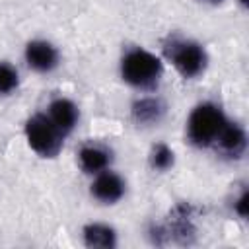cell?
Masks as SVG:
<instances>
[{"label": "cell", "mask_w": 249, "mask_h": 249, "mask_svg": "<svg viewBox=\"0 0 249 249\" xmlns=\"http://www.w3.org/2000/svg\"><path fill=\"white\" fill-rule=\"evenodd\" d=\"M161 62L156 54L136 47L124 53L123 60H121V76L126 84L140 88V89H148L154 88L160 78H161Z\"/></svg>", "instance_id": "cell-1"}, {"label": "cell", "mask_w": 249, "mask_h": 249, "mask_svg": "<svg viewBox=\"0 0 249 249\" xmlns=\"http://www.w3.org/2000/svg\"><path fill=\"white\" fill-rule=\"evenodd\" d=\"M228 123L224 111L214 103H200L196 105L187 121V136L191 144L198 148L214 146L218 134L222 132L224 124Z\"/></svg>", "instance_id": "cell-2"}, {"label": "cell", "mask_w": 249, "mask_h": 249, "mask_svg": "<svg viewBox=\"0 0 249 249\" xmlns=\"http://www.w3.org/2000/svg\"><path fill=\"white\" fill-rule=\"evenodd\" d=\"M165 54L183 78H196L206 68V53L195 41L173 37L165 45Z\"/></svg>", "instance_id": "cell-3"}, {"label": "cell", "mask_w": 249, "mask_h": 249, "mask_svg": "<svg viewBox=\"0 0 249 249\" xmlns=\"http://www.w3.org/2000/svg\"><path fill=\"white\" fill-rule=\"evenodd\" d=\"M25 138L33 152L43 158H54L62 148V134L43 113H37L25 123Z\"/></svg>", "instance_id": "cell-4"}, {"label": "cell", "mask_w": 249, "mask_h": 249, "mask_svg": "<svg viewBox=\"0 0 249 249\" xmlns=\"http://www.w3.org/2000/svg\"><path fill=\"white\" fill-rule=\"evenodd\" d=\"M25 62L35 72H51L58 64V51L49 41H31L25 47Z\"/></svg>", "instance_id": "cell-5"}, {"label": "cell", "mask_w": 249, "mask_h": 249, "mask_svg": "<svg viewBox=\"0 0 249 249\" xmlns=\"http://www.w3.org/2000/svg\"><path fill=\"white\" fill-rule=\"evenodd\" d=\"M91 195L103 204H113L124 195V181L117 173L105 169L97 173L95 181L91 183Z\"/></svg>", "instance_id": "cell-6"}, {"label": "cell", "mask_w": 249, "mask_h": 249, "mask_svg": "<svg viewBox=\"0 0 249 249\" xmlns=\"http://www.w3.org/2000/svg\"><path fill=\"white\" fill-rule=\"evenodd\" d=\"M214 146L228 158H241V154L245 152L247 148V138H245V132L239 124L235 123H226L222 132L218 134Z\"/></svg>", "instance_id": "cell-7"}, {"label": "cell", "mask_w": 249, "mask_h": 249, "mask_svg": "<svg viewBox=\"0 0 249 249\" xmlns=\"http://www.w3.org/2000/svg\"><path fill=\"white\" fill-rule=\"evenodd\" d=\"M47 117L58 128V132L62 136H66L68 132L74 130V126L78 123V109H76V105L70 99L58 97V99H54L49 105V115Z\"/></svg>", "instance_id": "cell-8"}, {"label": "cell", "mask_w": 249, "mask_h": 249, "mask_svg": "<svg viewBox=\"0 0 249 249\" xmlns=\"http://www.w3.org/2000/svg\"><path fill=\"white\" fill-rule=\"evenodd\" d=\"M130 113L138 124H156L165 115V103L160 97H140L132 103Z\"/></svg>", "instance_id": "cell-9"}, {"label": "cell", "mask_w": 249, "mask_h": 249, "mask_svg": "<svg viewBox=\"0 0 249 249\" xmlns=\"http://www.w3.org/2000/svg\"><path fill=\"white\" fill-rule=\"evenodd\" d=\"M78 161H80V167L86 171V173H101L109 167L111 163V152L103 146H97V144H88L80 150L78 154Z\"/></svg>", "instance_id": "cell-10"}, {"label": "cell", "mask_w": 249, "mask_h": 249, "mask_svg": "<svg viewBox=\"0 0 249 249\" xmlns=\"http://www.w3.org/2000/svg\"><path fill=\"white\" fill-rule=\"evenodd\" d=\"M84 243L91 249H111L117 245V233L105 224H88L82 231Z\"/></svg>", "instance_id": "cell-11"}, {"label": "cell", "mask_w": 249, "mask_h": 249, "mask_svg": "<svg viewBox=\"0 0 249 249\" xmlns=\"http://www.w3.org/2000/svg\"><path fill=\"white\" fill-rule=\"evenodd\" d=\"M173 160H175L173 150L167 144H156L150 150V165H152V169L167 171L173 165Z\"/></svg>", "instance_id": "cell-12"}, {"label": "cell", "mask_w": 249, "mask_h": 249, "mask_svg": "<svg viewBox=\"0 0 249 249\" xmlns=\"http://www.w3.org/2000/svg\"><path fill=\"white\" fill-rule=\"evenodd\" d=\"M19 84V76L18 70L8 64V62H0V95H10Z\"/></svg>", "instance_id": "cell-13"}, {"label": "cell", "mask_w": 249, "mask_h": 249, "mask_svg": "<svg viewBox=\"0 0 249 249\" xmlns=\"http://www.w3.org/2000/svg\"><path fill=\"white\" fill-rule=\"evenodd\" d=\"M233 208H235V212H237L241 218L247 216V208H249V195H247V191H243V193L239 195V198L235 200Z\"/></svg>", "instance_id": "cell-14"}, {"label": "cell", "mask_w": 249, "mask_h": 249, "mask_svg": "<svg viewBox=\"0 0 249 249\" xmlns=\"http://www.w3.org/2000/svg\"><path fill=\"white\" fill-rule=\"evenodd\" d=\"M239 2H241V4H247V0H239Z\"/></svg>", "instance_id": "cell-15"}, {"label": "cell", "mask_w": 249, "mask_h": 249, "mask_svg": "<svg viewBox=\"0 0 249 249\" xmlns=\"http://www.w3.org/2000/svg\"><path fill=\"white\" fill-rule=\"evenodd\" d=\"M210 2H222V0H210Z\"/></svg>", "instance_id": "cell-16"}]
</instances>
